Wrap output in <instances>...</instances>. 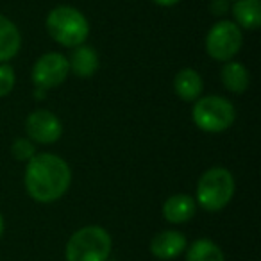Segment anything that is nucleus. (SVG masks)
Returning <instances> with one entry per match:
<instances>
[{
	"label": "nucleus",
	"mask_w": 261,
	"mask_h": 261,
	"mask_svg": "<svg viewBox=\"0 0 261 261\" xmlns=\"http://www.w3.org/2000/svg\"><path fill=\"white\" fill-rule=\"evenodd\" d=\"M242 45L243 33L232 20H218L206 34V52L215 61H232Z\"/></svg>",
	"instance_id": "423d86ee"
},
{
	"label": "nucleus",
	"mask_w": 261,
	"mask_h": 261,
	"mask_svg": "<svg viewBox=\"0 0 261 261\" xmlns=\"http://www.w3.org/2000/svg\"><path fill=\"white\" fill-rule=\"evenodd\" d=\"M225 2H229V0H225Z\"/></svg>",
	"instance_id": "412c9836"
},
{
	"label": "nucleus",
	"mask_w": 261,
	"mask_h": 261,
	"mask_svg": "<svg viewBox=\"0 0 261 261\" xmlns=\"http://www.w3.org/2000/svg\"><path fill=\"white\" fill-rule=\"evenodd\" d=\"M16 84L15 68L8 63H0V98L6 97L13 91Z\"/></svg>",
	"instance_id": "f3484780"
},
{
	"label": "nucleus",
	"mask_w": 261,
	"mask_h": 261,
	"mask_svg": "<svg viewBox=\"0 0 261 261\" xmlns=\"http://www.w3.org/2000/svg\"><path fill=\"white\" fill-rule=\"evenodd\" d=\"M68 66L73 75L81 77V79H90L97 73L98 66H100V58L93 47L83 43L73 48L72 56L68 58Z\"/></svg>",
	"instance_id": "9b49d317"
},
{
	"label": "nucleus",
	"mask_w": 261,
	"mask_h": 261,
	"mask_svg": "<svg viewBox=\"0 0 261 261\" xmlns=\"http://www.w3.org/2000/svg\"><path fill=\"white\" fill-rule=\"evenodd\" d=\"M236 182L232 174L224 167H213L200 175L197 182V200L202 210L220 211L234 197Z\"/></svg>",
	"instance_id": "20e7f679"
},
{
	"label": "nucleus",
	"mask_w": 261,
	"mask_h": 261,
	"mask_svg": "<svg viewBox=\"0 0 261 261\" xmlns=\"http://www.w3.org/2000/svg\"><path fill=\"white\" fill-rule=\"evenodd\" d=\"M23 182L31 199L40 204H50L68 192L72 185V170L68 163L56 154H34L27 161Z\"/></svg>",
	"instance_id": "f257e3e1"
},
{
	"label": "nucleus",
	"mask_w": 261,
	"mask_h": 261,
	"mask_svg": "<svg viewBox=\"0 0 261 261\" xmlns=\"http://www.w3.org/2000/svg\"><path fill=\"white\" fill-rule=\"evenodd\" d=\"M70 73L68 58L59 52H47L36 59L31 72V79L40 90H52L65 83Z\"/></svg>",
	"instance_id": "0eeeda50"
},
{
	"label": "nucleus",
	"mask_w": 261,
	"mask_h": 261,
	"mask_svg": "<svg viewBox=\"0 0 261 261\" xmlns=\"http://www.w3.org/2000/svg\"><path fill=\"white\" fill-rule=\"evenodd\" d=\"M113 249L109 232L100 225H84L70 236L65 249L66 261H108Z\"/></svg>",
	"instance_id": "7ed1b4c3"
},
{
	"label": "nucleus",
	"mask_w": 261,
	"mask_h": 261,
	"mask_svg": "<svg viewBox=\"0 0 261 261\" xmlns=\"http://www.w3.org/2000/svg\"><path fill=\"white\" fill-rule=\"evenodd\" d=\"M197 202L192 195L186 193H175L168 197L163 204V217L170 224H186L195 217Z\"/></svg>",
	"instance_id": "9d476101"
},
{
	"label": "nucleus",
	"mask_w": 261,
	"mask_h": 261,
	"mask_svg": "<svg viewBox=\"0 0 261 261\" xmlns=\"http://www.w3.org/2000/svg\"><path fill=\"white\" fill-rule=\"evenodd\" d=\"M47 33L56 43L66 48H75L86 43L90 36V22L79 9L72 6H58L47 16Z\"/></svg>",
	"instance_id": "f03ea898"
},
{
	"label": "nucleus",
	"mask_w": 261,
	"mask_h": 261,
	"mask_svg": "<svg viewBox=\"0 0 261 261\" xmlns=\"http://www.w3.org/2000/svg\"><path fill=\"white\" fill-rule=\"evenodd\" d=\"M188 247V240L182 232L174 231V229H167L161 231L150 240V252L154 257L161 261H170L181 256Z\"/></svg>",
	"instance_id": "1a4fd4ad"
},
{
	"label": "nucleus",
	"mask_w": 261,
	"mask_h": 261,
	"mask_svg": "<svg viewBox=\"0 0 261 261\" xmlns=\"http://www.w3.org/2000/svg\"><path fill=\"white\" fill-rule=\"evenodd\" d=\"M2 234H4V217L0 213V238H2Z\"/></svg>",
	"instance_id": "aec40b11"
},
{
	"label": "nucleus",
	"mask_w": 261,
	"mask_h": 261,
	"mask_svg": "<svg viewBox=\"0 0 261 261\" xmlns=\"http://www.w3.org/2000/svg\"><path fill=\"white\" fill-rule=\"evenodd\" d=\"M186 261H225V257L213 240L199 238L186 247Z\"/></svg>",
	"instance_id": "dca6fc26"
},
{
	"label": "nucleus",
	"mask_w": 261,
	"mask_h": 261,
	"mask_svg": "<svg viewBox=\"0 0 261 261\" xmlns=\"http://www.w3.org/2000/svg\"><path fill=\"white\" fill-rule=\"evenodd\" d=\"M220 79L225 90L236 95L247 91V88H249V84H250L249 70H247L245 65H242V63H238V61L225 63L220 72Z\"/></svg>",
	"instance_id": "2eb2a0df"
},
{
	"label": "nucleus",
	"mask_w": 261,
	"mask_h": 261,
	"mask_svg": "<svg viewBox=\"0 0 261 261\" xmlns=\"http://www.w3.org/2000/svg\"><path fill=\"white\" fill-rule=\"evenodd\" d=\"M22 47V34L15 22L8 16L0 15V63H8L20 52Z\"/></svg>",
	"instance_id": "ddd939ff"
},
{
	"label": "nucleus",
	"mask_w": 261,
	"mask_h": 261,
	"mask_svg": "<svg viewBox=\"0 0 261 261\" xmlns=\"http://www.w3.org/2000/svg\"><path fill=\"white\" fill-rule=\"evenodd\" d=\"M204 81L200 73L193 68H182L175 73L174 91L182 102H195L202 95Z\"/></svg>",
	"instance_id": "f8f14e48"
},
{
	"label": "nucleus",
	"mask_w": 261,
	"mask_h": 261,
	"mask_svg": "<svg viewBox=\"0 0 261 261\" xmlns=\"http://www.w3.org/2000/svg\"><path fill=\"white\" fill-rule=\"evenodd\" d=\"M11 152L16 161H29L36 154V150H34V143L29 138H16L11 145Z\"/></svg>",
	"instance_id": "a211bd4d"
},
{
	"label": "nucleus",
	"mask_w": 261,
	"mask_h": 261,
	"mask_svg": "<svg viewBox=\"0 0 261 261\" xmlns=\"http://www.w3.org/2000/svg\"><path fill=\"white\" fill-rule=\"evenodd\" d=\"M156 6H161V8H172V6L179 4L181 0H152Z\"/></svg>",
	"instance_id": "6ab92c4d"
},
{
	"label": "nucleus",
	"mask_w": 261,
	"mask_h": 261,
	"mask_svg": "<svg viewBox=\"0 0 261 261\" xmlns=\"http://www.w3.org/2000/svg\"><path fill=\"white\" fill-rule=\"evenodd\" d=\"M232 16L240 29L256 31L261 25V2L259 0H234Z\"/></svg>",
	"instance_id": "4468645a"
},
{
	"label": "nucleus",
	"mask_w": 261,
	"mask_h": 261,
	"mask_svg": "<svg viewBox=\"0 0 261 261\" xmlns=\"http://www.w3.org/2000/svg\"><path fill=\"white\" fill-rule=\"evenodd\" d=\"M192 118L200 130L210 135H218L234 123L236 109L229 98L220 95H206L195 100Z\"/></svg>",
	"instance_id": "39448f33"
},
{
	"label": "nucleus",
	"mask_w": 261,
	"mask_h": 261,
	"mask_svg": "<svg viewBox=\"0 0 261 261\" xmlns=\"http://www.w3.org/2000/svg\"><path fill=\"white\" fill-rule=\"evenodd\" d=\"M27 138L33 143L50 145L56 143L63 135V123L58 116L48 109H36L29 113L25 120Z\"/></svg>",
	"instance_id": "6e6552de"
}]
</instances>
